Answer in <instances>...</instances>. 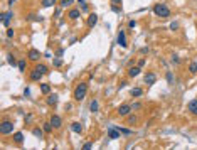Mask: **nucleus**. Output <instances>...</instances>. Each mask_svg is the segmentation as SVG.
<instances>
[{
    "instance_id": "nucleus-1",
    "label": "nucleus",
    "mask_w": 197,
    "mask_h": 150,
    "mask_svg": "<svg viewBox=\"0 0 197 150\" xmlns=\"http://www.w3.org/2000/svg\"><path fill=\"white\" fill-rule=\"evenodd\" d=\"M86 94H88V83H79V84H76L74 93H73L74 101H83V99L86 98Z\"/></svg>"
},
{
    "instance_id": "nucleus-2",
    "label": "nucleus",
    "mask_w": 197,
    "mask_h": 150,
    "mask_svg": "<svg viewBox=\"0 0 197 150\" xmlns=\"http://www.w3.org/2000/svg\"><path fill=\"white\" fill-rule=\"evenodd\" d=\"M153 14L160 19H167V17H170V9L165 4H157V5H153Z\"/></svg>"
},
{
    "instance_id": "nucleus-3",
    "label": "nucleus",
    "mask_w": 197,
    "mask_h": 150,
    "mask_svg": "<svg viewBox=\"0 0 197 150\" xmlns=\"http://www.w3.org/2000/svg\"><path fill=\"white\" fill-rule=\"evenodd\" d=\"M14 132V123L10 120H2V123H0V133L2 135H10V133Z\"/></svg>"
},
{
    "instance_id": "nucleus-4",
    "label": "nucleus",
    "mask_w": 197,
    "mask_h": 150,
    "mask_svg": "<svg viewBox=\"0 0 197 150\" xmlns=\"http://www.w3.org/2000/svg\"><path fill=\"white\" fill-rule=\"evenodd\" d=\"M0 19H2V24H4V27H9V26H10V20L14 19L12 10H9V12H2V14H0Z\"/></svg>"
},
{
    "instance_id": "nucleus-5",
    "label": "nucleus",
    "mask_w": 197,
    "mask_h": 150,
    "mask_svg": "<svg viewBox=\"0 0 197 150\" xmlns=\"http://www.w3.org/2000/svg\"><path fill=\"white\" fill-rule=\"evenodd\" d=\"M120 135H121V132H120L118 127H110V128H108V138H110V140H118Z\"/></svg>"
},
{
    "instance_id": "nucleus-6",
    "label": "nucleus",
    "mask_w": 197,
    "mask_h": 150,
    "mask_svg": "<svg viewBox=\"0 0 197 150\" xmlns=\"http://www.w3.org/2000/svg\"><path fill=\"white\" fill-rule=\"evenodd\" d=\"M116 44L120 47H123V49L128 46V44H126V34H125V30H120V32H118V35H116Z\"/></svg>"
},
{
    "instance_id": "nucleus-7",
    "label": "nucleus",
    "mask_w": 197,
    "mask_h": 150,
    "mask_svg": "<svg viewBox=\"0 0 197 150\" xmlns=\"http://www.w3.org/2000/svg\"><path fill=\"white\" fill-rule=\"evenodd\" d=\"M155 81H157V74L155 73H147L145 78H143V83H145L147 86H153Z\"/></svg>"
},
{
    "instance_id": "nucleus-8",
    "label": "nucleus",
    "mask_w": 197,
    "mask_h": 150,
    "mask_svg": "<svg viewBox=\"0 0 197 150\" xmlns=\"http://www.w3.org/2000/svg\"><path fill=\"white\" fill-rule=\"evenodd\" d=\"M49 121H51V125L54 128H61V127H62V118H61L59 115H52Z\"/></svg>"
},
{
    "instance_id": "nucleus-9",
    "label": "nucleus",
    "mask_w": 197,
    "mask_h": 150,
    "mask_svg": "<svg viewBox=\"0 0 197 150\" xmlns=\"http://www.w3.org/2000/svg\"><path fill=\"white\" fill-rule=\"evenodd\" d=\"M57 99H59V96H57L56 93H49V94H47V98H46V101H47V105H49V106H56V105H57Z\"/></svg>"
},
{
    "instance_id": "nucleus-10",
    "label": "nucleus",
    "mask_w": 197,
    "mask_h": 150,
    "mask_svg": "<svg viewBox=\"0 0 197 150\" xmlns=\"http://www.w3.org/2000/svg\"><path fill=\"white\" fill-rule=\"evenodd\" d=\"M27 59L29 61H39L41 59V52H39L37 49H30V51L27 52Z\"/></svg>"
},
{
    "instance_id": "nucleus-11",
    "label": "nucleus",
    "mask_w": 197,
    "mask_h": 150,
    "mask_svg": "<svg viewBox=\"0 0 197 150\" xmlns=\"http://www.w3.org/2000/svg\"><path fill=\"white\" fill-rule=\"evenodd\" d=\"M130 113H132V106H130V105H121V106L118 108V115L120 116H128Z\"/></svg>"
},
{
    "instance_id": "nucleus-12",
    "label": "nucleus",
    "mask_w": 197,
    "mask_h": 150,
    "mask_svg": "<svg viewBox=\"0 0 197 150\" xmlns=\"http://www.w3.org/2000/svg\"><path fill=\"white\" fill-rule=\"evenodd\" d=\"M42 76H44V74H41L37 69L34 68L32 71H30V74H29V79H30V81H34V83H37V81H41V78H42Z\"/></svg>"
},
{
    "instance_id": "nucleus-13",
    "label": "nucleus",
    "mask_w": 197,
    "mask_h": 150,
    "mask_svg": "<svg viewBox=\"0 0 197 150\" xmlns=\"http://www.w3.org/2000/svg\"><path fill=\"white\" fill-rule=\"evenodd\" d=\"M96 24H98V15H96V14H89V15H88V20H86V26L94 27Z\"/></svg>"
},
{
    "instance_id": "nucleus-14",
    "label": "nucleus",
    "mask_w": 197,
    "mask_h": 150,
    "mask_svg": "<svg viewBox=\"0 0 197 150\" xmlns=\"http://www.w3.org/2000/svg\"><path fill=\"white\" fill-rule=\"evenodd\" d=\"M187 110L190 112V115L197 116V99H192V101L187 105Z\"/></svg>"
},
{
    "instance_id": "nucleus-15",
    "label": "nucleus",
    "mask_w": 197,
    "mask_h": 150,
    "mask_svg": "<svg viewBox=\"0 0 197 150\" xmlns=\"http://www.w3.org/2000/svg\"><path fill=\"white\" fill-rule=\"evenodd\" d=\"M141 68H138V66H133V68L128 69V78H137L138 74H140Z\"/></svg>"
},
{
    "instance_id": "nucleus-16",
    "label": "nucleus",
    "mask_w": 197,
    "mask_h": 150,
    "mask_svg": "<svg viewBox=\"0 0 197 150\" xmlns=\"http://www.w3.org/2000/svg\"><path fill=\"white\" fill-rule=\"evenodd\" d=\"M79 15H81V10H79V9H73V10H69V14H68V17L71 19V20L79 19Z\"/></svg>"
},
{
    "instance_id": "nucleus-17",
    "label": "nucleus",
    "mask_w": 197,
    "mask_h": 150,
    "mask_svg": "<svg viewBox=\"0 0 197 150\" xmlns=\"http://www.w3.org/2000/svg\"><path fill=\"white\" fill-rule=\"evenodd\" d=\"M57 0H41V5H42V9H51L56 5Z\"/></svg>"
},
{
    "instance_id": "nucleus-18",
    "label": "nucleus",
    "mask_w": 197,
    "mask_h": 150,
    "mask_svg": "<svg viewBox=\"0 0 197 150\" xmlns=\"http://www.w3.org/2000/svg\"><path fill=\"white\" fill-rule=\"evenodd\" d=\"M12 140L15 142V143H17V145H20L22 142H24V133H22V132H17V133H14Z\"/></svg>"
},
{
    "instance_id": "nucleus-19",
    "label": "nucleus",
    "mask_w": 197,
    "mask_h": 150,
    "mask_svg": "<svg viewBox=\"0 0 197 150\" xmlns=\"http://www.w3.org/2000/svg\"><path fill=\"white\" fill-rule=\"evenodd\" d=\"M35 69H37V71H39V73H41V74H47V73H49V68H47L46 64H42V63H41V64H37V66H35Z\"/></svg>"
},
{
    "instance_id": "nucleus-20",
    "label": "nucleus",
    "mask_w": 197,
    "mask_h": 150,
    "mask_svg": "<svg viewBox=\"0 0 197 150\" xmlns=\"http://www.w3.org/2000/svg\"><path fill=\"white\" fill-rule=\"evenodd\" d=\"M71 130H73L74 133H81V132H83V125L77 123V121H74V123L71 125Z\"/></svg>"
},
{
    "instance_id": "nucleus-21",
    "label": "nucleus",
    "mask_w": 197,
    "mask_h": 150,
    "mask_svg": "<svg viewBox=\"0 0 197 150\" xmlns=\"http://www.w3.org/2000/svg\"><path fill=\"white\" fill-rule=\"evenodd\" d=\"M89 110H91V113H96L99 110V105H98V99H93L89 103Z\"/></svg>"
},
{
    "instance_id": "nucleus-22",
    "label": "nucleus",
    "mask_w": 197,
    "mask_h": 150,
    "mask_svg": "<svg viewBox=\"0 0 197 150\" xmlns=\"http://www.w3.org/2000/svg\"><path fill=\"white\" fill-rule=\"evenodd\" d=\"M7 63H9L10 66H19V61L15 59L14 54H9V56H7Z\"/></svg>"
},
{
    "instance_id": "nucleus-23",
    "label": "nucleus",
    "mask_w": 197,
    "mask_h": 150,
    "mask_svg": "<svg viewBox=\"0 0 197 150\" xmlns=\"http://www.w3.org/2000/svg\"><path fill=\"white\" fill-rule=\"evenodd\" d=\"M189 73L190 74H197V63L195 61H192V63L189 64Z\"/></svg>"
},
{
    "instance_id": "nucleus-24",
    "label": "nucleus",
    "mask_w": 197,
    "mask_h": 150,
    "mask_svg": "<svg viewBox=\"0 0 197 150\" xmlns=\"http://www.w3.org/2000/svg\"><path fill=\"white\" fill-rule=\"evenodd\" d=\"M74 0H61L59 2V7H62V9H66V7H69V5H73Z\"/></svg>"
},
{
    "instance_id": "nucleus-25",
    "label": "nucleus",
    "mask_w": 197,
    "mask_h": 150,
    "mask_svg": "<svg viewBox=\"0 0 197 150\" xmlns=\"http://www.w3.org/2000/svg\"><path fill=\"white\" fill-rule=\"evenodd\" d=\"M41 91H42L44 94H49L51 93V86L46 84V83H42V84H41Z\"/></svg>"
},
{
    "instance_id": "nucleus-26",
    "label": "nucleus",
    "mask_w": 197,
    "mask_h": 150,
    "mask_svg": "<svg viewBox=\"0 0 197 150\" xmlns=\"http://www.w3.org/2000/svg\"><path fill=\"white\" fill-rule=\"evenodd\" d=\"M141 93H143V91H141L140 88H135V90H132V91H130V94H132V96H135V98L141 96Z\"/></svg>"
},
{
    "instance_id": "nucleus-27",
    "label": "nucleus",
    "mask_w": 197,
    "mask_h": 150,
    "mask_svg": "<svg viewBox=\"0 0 197 150\" xmlns=\"http://www.w3.org/2000/svg\"><path fill=\"white\" fill-rule=\"evenodd\" d=\"M165 76H167V83L172 86V84H174V81H175V79H174V74H172L170 71H167V73H165Z\"/></svg>"
},
{
    "instance_id": "nucleus-28",
    "label": "nucleus",
    "mask_w": 197,
    "mask_h": 150,
    "mask_svg": "<svg viewBox=\"0 0 197 150\" xmlns=\"http://www.w3.org/2000/svg\"><path fill=\"white\" fill-rule=\"evenodd\" d=\"M42 128H44V132H47V133H49V132H52V128H54V127L51 125V121H47V123H44V127H42Z\"/></svg>"
},
{
    "instance_id": "nucleus-29",
    "label": "nucleus",
    "mask_w": 197,
    "mask_h": 150,
    "mask_svg": "<svg viewBox=\"0 0 197 150\" xmlns=\"http://www.w3.org/2000/svg\"><path fill=\"white\" fill-rule=\"evenodd\" d=\"M26 59H20L19 61V69H20V73H24V71H26Z\"/></svg>"
},
{
    "instance_id": "nucleus-30",
    "label": "nucleus",
    "mask_w": 197,
    "mask_h": 150,
    "mask_svg": "<svg viewBox=\"0 0 197 150\" xmlns=\"http://www.w3.org/2000/svg\"><path fill=\"white\" fill-rule=\"evenodd\" d=\"M52 64L56 66V68H61V66H62V59H61V57H56V59H52Z\"/></svg>"
},
{
    "instance_id": "nucleus-31",
    "label": "nucleus",
    "mask_w": 197,
    "mask_h": 150,
    "mask_svg": "<svg viewBox=\"0 0 197 150\" xmlns=\"http://www.w3.org/2000/svg\"><path fill=\"white\" fill-rule=\"evenodd\" d=\"M118 128H120V132L123 133V135H132V133H133L130 128H123V127H118Z\"/></svg>"
},
{
    "instance_id": "nucleus-32",
    "label": "nucleus",
    "mask_w": 197,
    "mask_h": 150,
    "mask_svg": "<svg viewBox=\"0 0 197 150\" xmlns=\"http://www.w3.org/2000/svg\"><path fill=\"white\" fill-rule=\"evenodd\" d=\"M135 123H137V116H135V115L130 116L128 115V125H135Z\"/></svg>"
},
{
    "instance_id": "nucleus-33",
    "label": "nucleus",
    "mask_w": 197,
    "mask_h": 150,
    "mask_svg": "<svg viewBox=\"0 0 197 150\" xmlns=\"http://www.w3.org/2000/svg\"><path fill=\"white\" fill-rule=\"evenodd\" d=\"M32 133H34L35 137H39V138L42 137V130H41V128H34V130H32Z\"/></svg>"
},
{
    "instance_id": "nucleus-34",
    "label": "nucleus",
    "mask_w": 197,
    "mask_h": 150,
    "mask_svg": "<svg viewBox=\"0 0 197 150\" xmlns=\"http://www.w3.org/2000/svg\"><path fill=\"white\" fill-rule=\"evenodd\" d=\"M170 29H172V30H177V29H179V22H177V20L170 22Z\"/></svg>"
},
{
    "instance_id": "nucleus-35",
    "label": "nucleus",
    "mask_w": 197,
    "mask_h": 150,
    "mask_svg": "<svg viewBox=\"0 0 197 150\" xmlns=\"http://www.w3.org/2000/svg\"><path fill=\"white\" fill-rule=\"evenodd\" d=\"M111 10H113V12H116V14H120L121 12V7H120V5H111Z\"/></svg>"
},
{
    "instance_id": "nucleus-36",
    "label": "nucleus",
    "mask_w": 197,
    "mask_h": 150,
    "mask_svg": "<svg viewBox=\"0 0 197 150\" xmlns=\"http://www.w3.org/2000/svg\"><path fill=\"white\" fill-rule=\"evenodd\" d=\"M145 63H147V61H145V59H143V57H141V59H138V63H137V66H138V68H143V66H145Z\"/></svg>"
},
{
    "instance_id": "nucleus-37",
    "label": "nucleus",
    "mask_w": 197,
    "mask_h": 150,
    "mask_svg": "<svg viewBox=\"0 0 197 150\" xmlns=\"http://www.w3.org/2000/svg\"><path fill=\"white\" fill-rule=\"evenodd\" d=\"M128 27H130V29H135V27H137V20H130L128 22Z\"/></svg>"
},
{
    "instance_id": "nucleus-38",
    "label": "nucleus",
    "mask_w": 197,
    "mask_h": 150,
    "mask_svg": "<svg viewBox=\"0 0 197 150\" xmlns=\"http://www.w3.org/2000/svg\"><path fill=\"white\" fill-rule=\"evenodd\" d=\"M14 34H15V32H14V29H7V37L12 39V37H14Z\"/></svg>"
},
{
    "instance_id": "nucleus-39",
    "label": "nucleus",
    "mask_w": 197,
    "mask_h": 150,
    "mask_svg": "<svg viewBox=\"0 0 197 150\" xmlns=\"http://www.w3.org/2000/svg\"><path fill=\"white\" fill-rule=\"evenodd\" d=\"M172 63H175V64H179L180 61H179V56H177V54H174V56H172Z\"/></svg>"
},
{
    "instance_id": "nucleus-40",
    "label": "nucleus",
    "mask_w": 197,
    "mask_h": 150,
    "mask_svg": "<svg viewBox=\"0 0 197 150\" xmlns=\"http://www.w3.org/2000/svg\"><path fill=\"white\" fill-rule=\"evenodd\" d=\"M62 54H64V49H57V51H56V56L57 57H61Z\"/></svg>"
},
{
    "instance_id": "nucleus-41",
    "label": "nucleus",
    "mask_w": 197,
    "mask_h": 150,
    "mask_svg": "<svg viewBox=\"0 0 197 150\" xmlns=\"http://www.w3.org/2000/svg\"><path fill=\"white\" fill-rule=\"evenodd\" d=\"M91 147H93V145H91L89 142H86L84 145H83V148H84V150H89V148H91Z\"/></svg>"
},
{
    "instance_id": "nucleus-42",
    "label": "nucleus",
    "mask_w": 197,
    "mask_h": 150,
    "mask_svg": "<svg viewBox=\"0 0 197 150\" xmlns=\"http://www.w3.org/2000/svg\"><path fill=\"white\" fill-rule=\"evenodd\" d=\"M88 9H89V5H88V4H81V10H83V12H86Z\"/></svg>"
},
{
    "instance_id": "nucleus-43",
    "label": "nucleus",
    "mask_w": 197,
    "mask_h": 150,
    "mask_svg": "<svg viewBox=\"0 0 197 150\" xmlns=\"http://www.w3.org/2000/svg\"><path fill=\"white\" fill-rule=\"evenodd\" d=\"M148 51H150L148 47H141V49H140V52H141V54H148Z\"/></svg>"
},
{
    "instance_id": "nucleus-44",
    "label": "nucleus",
    "mask_w": 197,
    "mask_h": 150,
    "mask_svg": "<svg viewBox=\"0 0 197 150\" xmlns=\"http://www.w3.org/2000/svg\"><path fill=\"white\" fill-rule=\"evenodd\" d=\"M121 0H111V5H120Z\"/></svg>"
},
{
    "instance_id": "nucleus-45",
    "label": "nucleus",
    "mask_w": 197,
    "mask_h": 150,
    "mask_svg": "<svg viewBox=\"0 0 197 150\" xmlns=\"http://www.w3.org/2000/svg\"><path fill=\"white\" fill-rule=\"evenodd\" d=\"M30 120H32V116H30V115H27V116H26V123H29Z\"/></svg>"
},
{
    "instance_id": "nucleus-46",
    "label": "nucleus",
    "mask_w": 197,
    "mask_h": 150,
    "mask_svg": "<svg viewBox=\"0 0 197 150\" xmlns=\"http://www.w3.org/2000/svg\"><path fill=\"white\" fill-rule=\"evenodd\" d=\"M77 4L81 5V4H86V0H77Z\"/></svg>"
},
{
    "instance_id": "nucleus-47",
    "label": "nucleus",
    "mask_w": 197,
    "mask_h": 150,
    "mask_svg": "<svg viewBox=\"0 0 197 150\" xmlns=\"http://www.w3.org/2000/svg\"><path fill=\"white\" fill-rule=\"evenodd\" d=\"M14 2H15V0H9V5H10V7L14 5Z\"/></svg>"
}]
</instances>
